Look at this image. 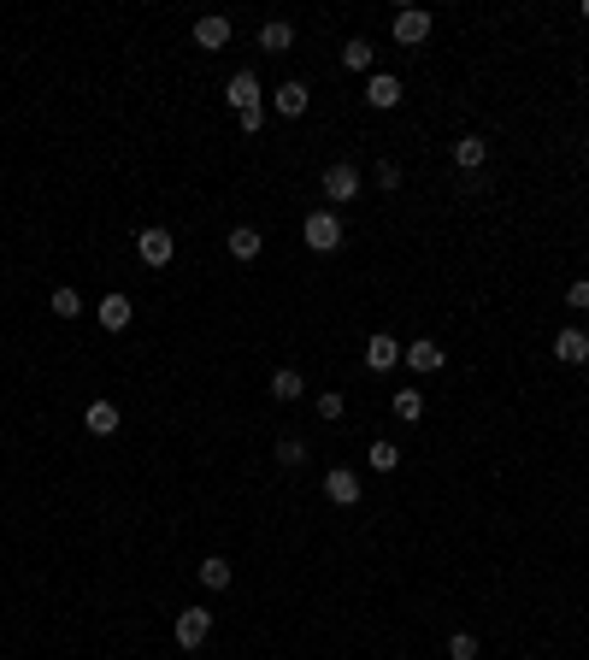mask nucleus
Returning a JSON list of instances; mask_svg holds the SVG:
<instances>
[{
	"mask_svg": "<svg viewBox=\"0 0 589 660\" xmlns=\"http://www.w3.org/2000/svg\"><path fill=\"white\" fill-rule=\"evenodd\" d=\"M301 236H307V248H312V253H337L348 230H342V219H337V212H312L307 225H301Z\"/></svg>",
	"mask_w": 589,
	"mask_h": 660,
	"instance_id": "f257e3e1",
	"label": "nucleus"
},
{
	"mask_svg": "<svg viewBox=\"0 0 589 660\" xmlns=\"http://www.w3.org/2000/svg\"><path fill=\"white\" fill-rule=\"evenodd\" d=\"M324 195L337 201V207H348V201L360 195V166H348V159H342V166H324Z\"/></svg>",
	"mask_w": 589,
	"mask_h": 660,
	"instance_id": "f03ea898",
	"label": "nucleus"
},
{
	"mask_svg": "<svg viewBox=\"0 0 589 660\" xmlns=\"http://www.w3.org/2000/svg\"><path fill=\"white\" fill-rule=\"evenodd\" d=\"M136 253H141V266H171L177 236H171V230H141V236H136Z\"/></svg>",
	"mask_w": 589,
	"mask_h": 660,
	"instance_id": "7ed1b4c3",
	"label": "nucleus"
},
{
	"mask_svg": "<svg viewBox=\"0 0 589 660\" xmlns=\"http://www.w3.org/2000/svg\"><path fill=\"white\" fill-rule=\"evenodd\" d=\"M324 495L337 507H354L365 495V484H360V472H348V466H337V472H324Z\"/></svg>",
	"mask_w": 589,
	"mask_h": 660,
	"instance_id": "20e7f679",
	"label": "nucleus"
},
{
	"mask_svg": "<svg viewBox=\"0 0 589 660\" xmlns=\"http://www.w3.org/2000/svg\"><path fill=\"white\" fill-rule=\"evenodd\" d=\"M207 637H212V613H207V607H183V613H177V643L201 648Z\"/></svg>",
	"mask_w": 589,
	"mask_h": 660,
	"instance_id": "39448f33",
	"label": "nucleus"
},
{
	"mask_svg": "<svg viewBox=\"0 0 589 660\" xmlns=\"http://www.w3.org/2000/svg\"><path fill=\"white\" fill-rule=\"evenodd\" d=\"M424 36H431V13H419V6H401V13H395V42H401V47H419Z\"/></svg>",
	"mask_w": 589,
	"mask_h": 660,
	"instance_id": "423d86ee",
	"label": "nucleus"
},
{
	"mask_svg": "<svg viewBox=\"0 0 589 660\" xmlns=\"http://www.w3.org/2000/svg\"><path fill=\"white\" fill-rule=\"evenodd\" d=\"M225 100L236 107V113H253V107H260V77H253V71H236V77L225 83Z\"/></svg>",
	"mask_w": 589,
	"mask_h": 660,
	"instance_id": "0eeeda50",
	"label": "nucleus"
},
{
	"mask_svg": "<svg viewBox=\"0 0 589 660\" xmlns=\"http://www.w3.org/2000/svg\"><path fill=\"white\" fill-rule=\"evenodd\" d=\"M395 360H401V342H395L389 330H378V337L365 342V365H371V372H395Z\"/></svg>",
	"mask_w": 589,
	"mask_h": 660,
	"instance_id": "6e6552de",
	"label": "nucleus"
},
{
	"mask_svg": "<svg viewBox=\"0 0 589 660\" xmlns=\"http://www.w3.org/2000/svg\"><path fill=\"white\" fill-rule=\"evenodd\" d=\"M365 100H371L378 113H389V107H401V77H389V71H378V77L365 83Z\"/></svg>",
	"mask_w": 589,
	"mask_h": 660,
	"instance_id": "1a4fd4ad",
	"label": "nucleus"
},
{
	"mask_svg": "<svg viewBox=\"0 0 589 660\" xmlns=\"http://www.w3.org/2000/svg\"><path fill=\"white\" fill-rule=\"evenodd\" d=\"M307 83H294V77H289V83H277V95H271V107H277V113L283 118H301V113H307Z\"/></svg>",
	"mask_w": 589,
	"mask_h": 660,
	"instance_id": "9d476101",
	"label": "nucleus"
},
{
	"mask_svg": "<svg viewBox=\"0 0 589 660\" xmlns=\"http://www.w3.org/2000/svg\"><path fill=\"white\" fill-rule=\"evenodd\" d=\"M554 360L584 365L589 360V330H560V337H554Z\"/></svg>",
	"mask_w": 589,
	"mask_h": 660,
	"instance_id": "9b49d317",
	"label": "nucleus"
},
{
	"mask_svg": "<svg viewBox=\"0 0 589 660\" xmlns=\"http://www.w3.org/2000/svg\"><path fill=\"white\" fill-rule=\"evenodd\" d=\"M442 360H448V354H442V342H431V337H419L407 348V365L413 372H442Z\"/></svg>",
	"mask_w": 589,
	"mask_h": 660,
	"instance_id": "f8f14e48",
	"label": "nucleus"
},
{
	"mask_svg": "<svg viewBox=\"0 0 589 660\" xmlns=\"http://www.w3.org/2000/svg\"><path fill=\"white\" fill-rule=\"evenodd\" d=\"M225 248L236 253V260H260V248H266V236H260V230H253V225H236V230H230V236H225Z\"/></svg>",
	"mask_w": 589,
	"mask_h": 660,
	"instance_id": "ddd939ff",
	"label": "nucleus"
},
{
	"mask_svg": "<svg viewBox=\"0 0 589 660\" xmlns=\"http://www.w3.org/2000/svg\"><path fill=\"white\" fill-rule=\"evenodd\" d=\"M483 159H490V141H483V136H460V141H454V166H460V171H477Z\"/></svg>",
	"mask_w": 589,
	"mask_h": 660,
	"instance_id": "4468645a",
	"label": "nucleus"
},
{
	"mask_svg": "<svg viewBox=\"0 0 589 660\" xmlns=\"http://www.w3.org/2000/svg\"><path fill=\"white\" fill-rule=\"evenodd\" d=\"M130 296H100V330H124L130 324Z\"/></svg>",
	"mask_w": 589,
	"mask_h": 660,
	"instance_id": "2eb2a0df",
	"label": "nucleus"
},
{
	"mask_svg": "<svg viewBox=\"0 0 589 660\" xmlns=\"http://www.w3.org/2000/svg\"><path fill=\"white\" fill-rule=\"evenodd\" d=\"M195 42L207 47V54H212V47H225V42H230V18H218V13L201 18V24H195Z\"/></svg>",
	"mask_w": 589,
	"mask_h": 660,
	"instance_id": "dca6fc26",
	"label": "nucleus"
},
{
	"mask_svg": "<svg viewBox=\"0 0 589 660\" xmlns=\"http://www.w3.org/2000/svg\"><path fill=\"white\" fill-rule=\"evenodd\" d=\"M83 424H89L95 436H113V431H118V407H113V401H89Z\"/></svg>",
	"mask_w": 589,
	"mask_h": 660,
	"instance_id": "f3484780",
	"label": "nucleus"
},
{
	"mask_svg": "<svg viewBox=\"0 0 589 660\" xmlns=\"http://www.w3.org/2000/svg\"><path fill=\"white\" fill-rule=\"evenodd\" d=\"M201 584H207V590H230V561L225 554H207V561H201Z\"/></svg>",
	"mask_w": 589,
	"mask_h": 660,
	"instance_id": "a211bd4d",
	"label": "nucleus"
},
{
	"mask_svg": "<svg viewBox=\"0 0 589 660\" xmlns=\"http://www.w3.org/2000/svg\"><path fill=\"white\" fill-rule=\"evenodd\" d=\"M289 42H294V30L283 24V18H271V24L260 30V47H266V54H289Z\"/></svg>",
	"mask_w": 589,
	"mask_h": 660,
	"instance_id": "6ab92c4d",
	"label": "nucleus"
},
{
	"mask_svg": "<svg viewBox=\"0 0 589 660\" xmlns=\"http://www.w3.org/2000/svg\"><path fill=\"white\" fill-rule=\"evenodd\" d=\"M307 390V378H301V372H294V365H283V372H271V395H277V401H294V395Z\"/></svg>",
	"mask_w": 589,
	"mask_h": 660,
	"instance_id": "aec40b11",
	"label": "nucleus"
},
{
	"mask_svg": "<svg viewBox=\"0 0 589 660\" xmlns=\"http://www.w3.org/2000/svg\"><path fill=\"white\" fill-rule=\"evenodd\" d=\"M342 65H348V71H371V42H348V47H342Z\"/></svg>",
	"mask_w": 589,
	"mask_h": 660,
	"instance_id": "412c9836",
	"label": "nucleus"
},
{
	"mask_svg": "<svg viewBox=\"0 0 589 660\" xmlns=\"http://www.w3.org/2000/svg\"><path fill=\"white\" fill-rule=\"evenodd\" d=\"M419 413H424V395L419 390H401V395H395V419H419Z\"/></svg>",
	"mask_w": 589,
	"mask_h": 660,
	"instance_id": "4be33fe9",
	"label": "nucleus"
},
{
	"mask_svg": "<svg viewBox=\"0 0 589 660\" xmlns=\"http://www.w3.org/2000/svg\"><path fill=\"white\" fill-rule=\"evenodd\" d=\"M448 660H477V637L472 631H454L448 637Z\"/></svg>",
	"mask_w": 589,
	"mask_h": 660,
	"instance_id": "5701e85b",
	"label": "nucleus"
},
{
	"mask_svg": "<svg viewBox=\"0 0 589 660\" xmlns=\"http://www.w3.org/2000/svg\"><path fill=\"white\" fill-rule=\"evenodd\" d=\"M54 313L59 319H77V313H83V296H77V289H54Z\"/></svg>",
	"mask_w": 589,
	"mask_h": 660,
	"instance_id": "b1692460",
	"label": "nucleus"
},
{
	"mask_svg": "<svg viewBox=\"0 0 589 660\" xmlns=\"http://www.w3.org/2000/svg\"><path fill=\"white\" fill-rule=\"evenodd\" d=\"M371 466H378V472H395V466H401V449H395V442H371Z\"/></svg>",
	"mask_w": 589,
	"mask_h": 660,
	"instance_id": "393cba45",
	"label": "nucleus"
},
{
	"mask_svg": "<svg viewBox=\"0 0 589 660\" xmlns=\"http://www.w3.org/2000/svg\"><path fill=\"white\" fill-rule=\"evenodd\" d=\"M277 460L283 466H301V460H307V442H301V436H283V442H277Z\"/></svg>",
	"mask_w": 589,
	"mask_h": 660,
	"instance_id": "a878e982",
	"label": "nucleus"
},
{
	"mask_svg": "<svg viewBox=\"0 0 589 660\" xmlns=\"http://www.w3.org/2000/svg\"><path fill=\"white\" fill-rule=\"evenodd\" d=\"M319 419H342V390H324L319 395Z\"/></svg>",
	"mask_w": 589,
	"mask_h": 660,
	"instance_id": "bb28decb",
	"label": "nucleus"
},
{
	"mask_svg": "<svg viewBox=\"0 0 589 660\" xmlns=\"http://www.w3.org/2000/svg\"><path fill=\"white\" fill-rule=\"evenodd\" d=\"M566 307H577V313H584V307H589V278H577V283H566Z\"/></svg>",
	"mask_w": 589,
	"mask_h": 660,
	"instance_id": "cd10ccee",
	"label": "nucleus"
},
{
	"mask_svg": "<svg viewBox=\"0 0 589 660\" xmlns=\"http://www.w3.org/2000/svg\"><path fill=\"white\" fill-rule=\"evenodd\" d=\"M242 118V130H248V136H260V124H266V107H253V113H236Z\"/></svg>",
	"mask_w": 589,
	"mask_h": 660,
	"instance_id": "c85d7f7f",
	"label": "nucleus"
},
{
	"mask_svg": "<svg viewBox=\"0 0 589 660\" xmlns=\"http://www.w3.org/2000/svg\"><path fill=\"white\" fill-rule=\"evenodd\" d=\"M378 183H383V189H401V166H389V159H383V166H378Z\"/></svg>",
	"mask_w": 589,
	"mask_h": 660,
	"instance_id": "c756f323",
	"label": "nucleus"
},
{
	"mask_svg": "<svg viewBox=\"0 0 589 660\" xmlns=\"http://www.w3.org/2000/svg\"><path fill=\"white\" fill-rule=\"evenodd\" d=\"M584 18H589V0H584Z\"/></svg>",
	"mask_w": 589,
	"mask_h": 660,
	"instance_id": "7c9ffc66",
	"label": "nucleus"
},
{
	"mask_svg": "<svg viewBox=\"0 0 589 660\" xmlns=\"http://www.w3.org/2000/svg\"><path fill=\"white\" fill-rule=\"evenodd\" d=\"M584 148H589V141H584Z\"/></svg>",
	"mask_w": 589,
	"mask_h": 660,
	"instance_id": "2f4dec72",
	"label": "nucleus"
}]
</instances>
